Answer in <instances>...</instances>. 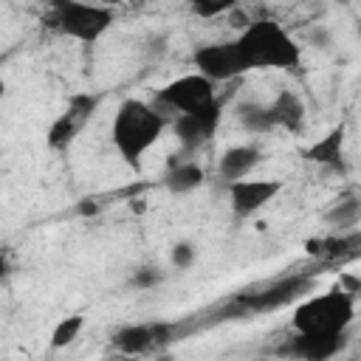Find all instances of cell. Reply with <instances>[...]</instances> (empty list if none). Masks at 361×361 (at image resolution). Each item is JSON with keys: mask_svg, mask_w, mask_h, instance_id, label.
<instances>
[{"mask_svg": "<svg viewBox=\"0 0 361 361\" xmlns=\"http://www.w3.org/2000/svg\"><path fill=\"white\" fill-rule=\"evenodd\" d=\"M355 319V299L347 288L336 285L327 293L307 296L293 307V330L296 333H319V336H344Z\"/></svg>", "mask_w": 361, "mask_h": 361, "instance_id": "3", "label": "cell"}, {"mask_svg": "<svg viewBox=\"0 0 361 361\" xmlns=\"http://www.w3.org/2000/svg\"><path fill=\"white\" fill-rule=\"evenodd\" d=\"M152 344H158V324H130L113 336V347L127 355L147 353Z\"/></svg>", "mask_w": 361, "mask_h": 361, "instance_id": "15", "label": "cell"}, {"mask_svg": "<svg viewBox=\"0 0 361 361\" xmlns=\"http://www.w3.org/2000/svg\"><path fill=\"white\" fill-rule=\"evenodd\" d=\"M344 138H347V127L338 124V127H333L327 135H322L316 144H310V147L305 149V158H307L310 164L336 169V166L341 164V158H344Z\"/></svg>", "mask_w": 361, "mask_h": 361, "instance_id": "14", "label": "cell"}, {"mask_svg": "<svg viewBox=\"0 0 361 361\" xmlns=\"http://www.w3.org/2000/svg\"><path fill=\"white\" fill-rule=\"evenodd\" d=\"M169 259H172V265L180 268V271L192 268V262H195V245H192V243H178V245H172Z\"/></svg>", "mask_w": 361, "mask_h": 361, "instance_id": "21", "label": "cell"}, {"mask_svg": "<svg viewBox=\"0 0 361 361\" xmlns=\"http://www.w3.org/2000/svg\"><path fill=\"white\" fill-rule=\"evenodd\" d=\"M237 48L248 71H259V68L293 71L302 65V45L288 34L282 23L268 17L248 23L237 37Z\"/></svg>", "mask_w": 361, "mask_h": 361, "instance_id": "2", "label": "cell"}, {"mask_svg": "<svg viewBox=\"0 0 361 361\" xmlns=\"http://www.w3.org/2000/svg\"><path fill=\"white\" fill-rule=\"evenodd\" d=\"M344 347V336H319V333H296L288 338L276 353L285 358H302V361H327L338 355Z\"/></svg>", "mask_w": 361, "mask_h": 361, "instance_id": "11", "label": "cell"}, {"mask_svg": "<svg viewBox=\"0 0 361 361\" xmlns=\"http://www.w3.org/2000/svg\"><path fill=\"white\" fill-rule=\"evenodd\" d=\"M313 42H319V48H327V34L319 28V31H313Z\"/></svg>", "mask_w": 361, "mask_h": 361, "instance_id": "24", "label": "cell"}, {"mask_svg": "<svg viewBox=\"0 0 361 361\" xmlns=\"http://www.w3.org/2000/svg\"><path fill=\"white\" fill-rule=\"evenodd\" d=\"M358 37H361V23H358Z\"/></svg>", "mask_w": 361, "mask_h": 361, "instance_id": "27", "label": "cell"}, {"mask_svg": "<svg viewBox=\"0 0 361 361\" xmlns=\"http://www.w3.org/2000/svg\"><path fill=\"white\" fill-rule=\"evenodd\" d=\"M282 180L276 178H240L234 183H228V200H231V212L237 220H245L251 214H257L265 203H271L279 192H282Z\"/></svg>", "mask_w": 361, "mask_h": 361, "instance_id": "9", "label": "cell"}, {"mask_svg": "<svg viewBox=\"0 0 361 361\" xmlns=\"http://www.w3.org/2000/svg\"><path fill=\"white\" fill-rule=\"evenodd\" d=\"M130 209H133V212H144V200H133Z\"/></svg>", "mask_w": 361, "mask_h": 361, "instance_id": "25", "label": "cell"}, {"mask_svg": "<svg viewBox=\"0 0 361 361\" xmlns=\"http://www.w3.org/2000/svg\"><path fill=\"white\" fill-rule=\"evenodd\" d=\"M214 85H217V82H212V79L203 76L200 71L186 73V76H178V79H172L169 85H164V87L155 93V107H158L161 113H164V110H172L175 116H178V113L209 110V107L220 104ZM164 116H166V113H164ZM166 118H169V116H166Z\"/></svg>", "mask_w": 361, "mask_h": 361, "instance_id": "5", "label": "cell"}, {"mask_svg": "<svg viewBox=\"0 0 361 361\" xmlns=\"http://www.w3.org/2000/svg\"><path fill=\"white\" fill-rule=\"evenodd\" d=\"M99 3H102V6H110V8H113V6H121L124 0H99Z\"/></svg>", "mask_w": 361, "mask_h": 361, "instance_id": "26", "label": "cell"}, {"mask_svg": "<svg viewBox=\"0 0 361 361\" xmlns=\"http://www.w3.org/2000/svg\"><path fill=\"white\" fill-rule=\"evenodd\" d=\"M259 161H262V152H259L257 144H237V147H228V149L220 155V161H217V175H220V180H226V186H228V183H234V180H240V178H248V172H251Z\"/></svg>", "mask_w": 361, "mask_h": 361, "instance_id": "12", "label": "cell"}, {"mask_svg": "<svg viewBox=\"0 0 361 361\" xmlns=\"http://www.w3.org/2000/svg\"><path fill=\"white\" fill-rule=\"evenodd\" d=\"M203 180H206L203 169H200L195 161H183V164H175V166L166 172L164 186H166L172 195H189V192H195Z\"/></svg>", "mask_w": 361, "mask_h": 361, "instance_id": "17", "label": "cell"}, {"mask_svg": "<svg viewBox=\"0 0 361 361\" xmlns=\"http://www.w3.org/2000/svg\"><path fill=\"white\" fill-rule=\"evenodd\" d=\"M164 276H161V271L158 268H152V265H144V268H138L135 274H133V285L135 288H141V290H147V288H155L158 282H161Z\"/></svg>", "mask_w": 361, "mask_h": 361, "instance_id": "22", "label": "cell"}, {"mask_svg": "<svg viewBox=\"0 0 361 361\" xmlns=\"http://www.w3.org/2000/svg\"><path fill=\"white\" fill-rule=\"evenodd\" d=\"M268 107H271V116H274L276 127H282L288 133H302L305 130L307 110H305V102L296 90H279Z\"/></svg>", "mask_w": 361, "mask_h": 361, "instance_id": "13", "label": "cell"}, {"mask_svg": "<svg viewBox=\"0 0 361 361\" xmlns=\"http://www.w3.org/2000/svg\"><path fill=\"white\" fill-rule=\"evenodd\" d=\"M192 65L209 76L212 82H231L243 73H248V65L237 48V39L228 42H203L192 54Z\"/></svg>", "mask_w": 361, "mask_h": 361, "instance_id": "7", "label": "cell"}, {"mask_svg": "<svg viewBox=\"0 0 361 361\" xmlns=\"http://www.w3.org/2000/svg\"><path fill=\"white\" fill-rule=\"evenodd\" d=\"M169 127V118L149 102L144 99H124L113 116L110 138L113 147L118 149L121 161L133 169L141 166V158L152 149V144L164 135Z\"/></svg>", "mask_w": 361, "mask_h": 361, "instance_id": "1", "label": "cell"}, {"mask_svg": "<svg viewBox=\"0 0 361 361\" xmlns=\"http://www.w3.org/2000/svg\"><path fill=\"white\" fill-rule=\"evenodd\" d=\"M361 220V200L358 197H347L341 203H336L330 212H324V223L336 226V228H350Z\"/></svg>", "mask_w": 361, "mask_h": 361, "instance_id": "18", "label": "cell"}, {"mask_svg": "<svg viewBox=\"0 0 361 361\" xmlns=\"http://www.w3.org/2000/svg\"><path fill=\"white\" fill-rule=\"evenodd\" d=\"M96 104H99V99H96V96H90V93H73V96L68 99L65 113H59V116L51 121L48 133H45L48 147H51L54 152L68 149V147L73 144V138L82 133V127L90 121V116H93Z\"/></svg>", "mask_w": 361, "mask_h": 361, "instance_id": "8", "label": "cell"}, {"mask_svg": "<svg viewBox=\"0 0 361 361\" xmlns=\"http://www.w3.org/2000/svg\"><path fill=\"white\" fill-rule=\"evenodd\" d=\"M310 288V279L307 276H288V279H279L274 282L271 288L265 290H257V293H240L231 299L228 305V319H237V316H248V313H268V310H276L288 302H293L296 296L307 293Z\"/></svg>", "mask_w": 361, "mask_h": 361, "instance_id": "6", "label": "cell"}, {"mask_svg": "<svg viewBox=\"0 0 361 361\" xmlns=\"http://www.w3.org/2000/svg\"><path fill=\"white\" fill-rule=\"evenodd\" d=\"M243 0H189V8L195 17L200 20H212V17H220V14H228L240 6Z\"/></svg>", "mask_w": 361, "mask_h": 361, "instance_id": "20", "label": "cell"}, {"mask_svg": "<svg viewBox=\"0 0 361 361\" xmlns=\"http://www.w3.org/2000/svg\"><path fill=\"white\" fill-rule=\"evenodd\" d=\"M234 116H237L240 127H243V130H248V133H254V135H265V133L276 130V124H274V116H271V107H268V104L243 102V104H237Z\"/></svg>", "mask_w": 361, "mask_h": 361, "instance_id": "16", "label": "cell"}, {"mask_svg": "<svg viewBox=\"0 0 361 361\" xmlns=\"http://www.w3.org/2000/svg\"><path fill=\"white\" fill-rule=\"evenodd\" d=\"M51 20L54 25L85 45H93L104 37V31L116 23V14L110 6L102 3H85V0H51Z\"/></svg>", "mask_w": 361, "mask_h": 361, "instance_id": "4", "label": "cell"}, {"mask_svg": "<svg viewBox=\"0 0 361 361\" xmlns=\"http://www.w3.org/2000/svg\"><path fill=\"white\" fill-rule=\"evenodd\" d=\"M82 327H85V319H82L79 313H73V316L62 319V322L54 327V333H51V347H54V350L68 347V344L82 333Z\"/></svg>", "mask_w": 361, "mask_h": 361, "instance_id": "19", "label": "cell"}, {"mask_svg": "<svg viewBox=\"0 0 361 361\" xmlns=\"http://www.w3.org/2000/svg\"><path fill=\"white\" fill-rule=\"evenodd\" d=\"M220 110H223V104H214V107L197 110V113H178V116L169 121V124H172V133L178 135V141H180V147H183L186 152L203 147V144L217 133L220 116H223Z\"/></svg>", "mask_w": 361, "mask_h": 361, "instance_id": "10", "label": "cell"}, {"mask_svg": "<svg viewBox=\"0 0 361 361\" xmlns=\"http://www.w3.org/2000/svg\"><path fill=\"white\" fill-rule=\"evenodd\" d=\"M96 212H99V203H96V200H82V203H79V214L87 217V214H96Z\"/></svg>", "mask_w": 361, "mask_h": 361, "instance_id": "23", "label": "cell"}]
</instances>
